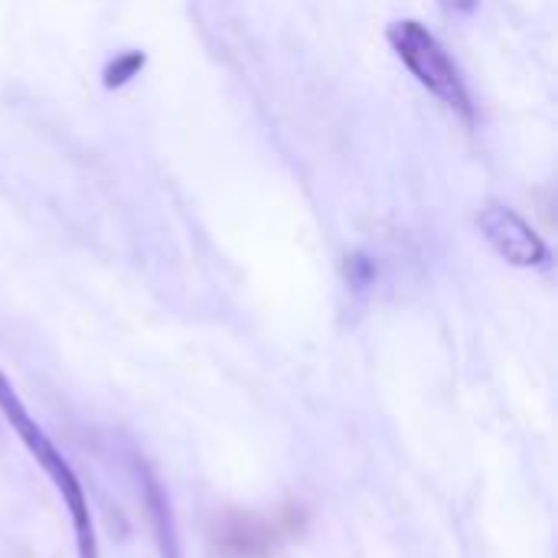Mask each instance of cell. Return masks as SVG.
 <instances>
[{
	"mask_svg": "<svg viewBox=\"0 0 558 558\" xmlns=\"http://www.w3.org/2000/svg\"><path fill=\"white\" fill-rule=\"evenodd\" d=\"M0 412L7 415L10 428L16 432V438L26 445V451L36 458V464L49 474V481L56 484L62 504L69 507L72 517V530H75V546L78 558H98V539H95V526H92V513H88V500L85 490L75 477V471L69 468V461L56 451V445L46 438V432L29 418L26 405L20 402V396L13 392L10 379L0 373Z\"/></svg>",
	"mask_w": 558,
	"mask_h": 558,
	"instance_id": "obj_1",
	"label": "cell"
},
{
	"mask_svg": "<svg viewBox=\"0 0 558 558\" xmlns=\"http://www.w3.org/2000/svg\"><path fill=\"white\" fill-rule=\"evenodd\" d=\"M438 3L451 13H471L477 7V0H438Z\"/></svg>",
	"mask_w": 558,
	"mask_h": 558,
	"instance_id": "obj_5",
	"label": "cell"
},
{
	"mask_svg": "<svg viewBox=\"0 0 558 558\" xmlns=\"http://www.w3.org/2000/svg\"><path fill=\"white\" fill-rule=\"evenodd\" d=\"M477 226H481L484 239L494 245V252L500 258H507L510 265H517V268H539V265L549 262L546 242L539 239V232L517 209L490 203V206L481 209Z\"/></svg>",
	"mask_w": 558,
	"mask_h": 558,
	"instance_id": "obj_3",
	"label": "cell"
},
{
	"mask_svg": "<svg viewBox=\"0 0 558 558\" xmlns=\"http://www.w3.org/2000/svg\"><path fill=\"white\" fill-rule=\"evenodd\" d=\"M147 56L141 49H128V52H118L108 65H105V88H121L128 85L141 69H144Z\"/></svg>",
	"mask_w": 558,
	"mask_h": 558,
	"instance_id": "obj_4",
	"label": "cell"
},
{
	"mask_svg": "<svg viewBox=\"0 0 558 558\" xmlns=\"http://www.w3.org/2000/svg\"><path fill=\"white\" fill-rule=\"evenodd\" d=\"M386 36H389L396 56L409 65V72L435 98H441L464 121H474V105H471L468 85L461 78V69L454 65L451 52L438 43V36L428 26H422L418 20H396Z\"/></svg>",
	"mask_w": 558,
	"mask_h": 558,
	"instance_id": "obj_2",
	"label": "cell"
}]
</instances>
